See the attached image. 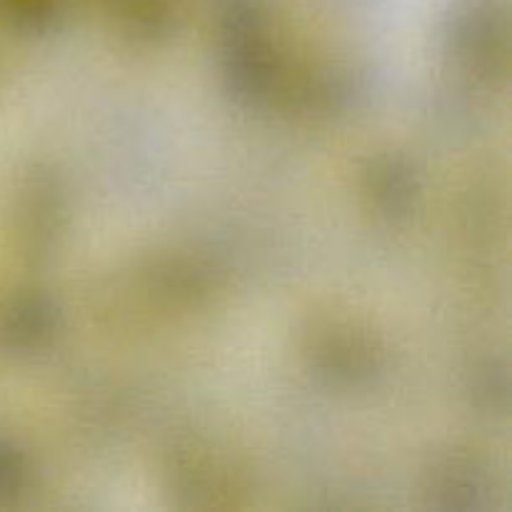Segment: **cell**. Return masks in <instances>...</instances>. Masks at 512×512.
Segmentation results:
<instances>
[{"label":"cell","mask_w":512,"mask_h":512,"mask_svg":"<svg viewBox=\"0 0 512 512\" xmlns=\"http://www.w3.org/2000/svg\"><path fill=\"white\" fill-rule=\"evenodd\" d=\"M53 315L40 298H10L0 303V350L33 348L48 335Z\"/></svg>","instance_id":"cell-1"},{"label":"cell","mask_w":512,"mask_h":512,"mask_svg":"<svg viewBox=\"0 0 512 512\" xmlns=\"http://www.w3.org/2000/svg\"><path fill=\"white\" fill-rule=\"evenodd\" d=\"M0 13L25 30H43L55 15V0H0Z\"/></svg>","instance_id":"cell-2"},{"label":"cell","mask_w":512,"mask_h":512,"mask_svg":"<svg viewBox=\"0 0 512 512\" xmlns=\"http://www.w3.org/2000/svg\"><path fill=\"white\" fill-rule=\"evenodd\" d=\"M20 480H23V465L20 458L15 455V450H10L8 445L0 440V498L5 495H13L20 488Z\"/></svg>","instance_id":"cell-3"}]
</instances>
